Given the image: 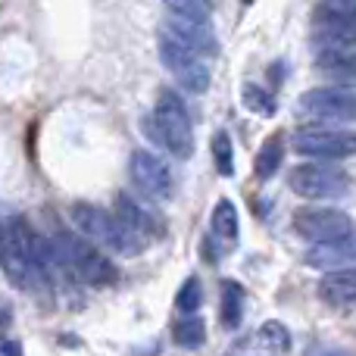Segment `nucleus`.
<instances>
[{"label":"nucleus","instance_id":"nucleus-12","mask_svg":"<svg viewBox=\"0 0 356 356\" xmlns=\"http://www.w3.org/2000/svg\"><path fill=\"white\" fill-rule=\"evenodd\" d=\"M116 219L122 222V228L131 234V238L138 241V244H147V241H156L163 234L160 222L150 216L147 207H141V203L135 200V197L129 194H119L116 197Z\"/></svg>","mask_w":356,"mask_h":356},{"label":"nucleus","instance_id":"nucleus-11","mask_svg":"<svg viewBox=\"0 0 356 356\" xmlns=\"http://www.w3.org/2000/svg\"><path fill=\"white\" fill-rule=\"evenodd\" d=\"M316 29H313V44L316 50H328V54H347L356 56V22L353 19H341L332 13H316Z\"/></svg>","mask_w":356,"mask_h":356},{"label":"nucleus","instance_id":"nucleus-23","mask_svg":"<svg viewBox=\"0 0 356 356\" xmlns=\"http://www.w3.org/2000/svg\"><path fill=\"white\" fill-rule=\"evenodd\" d=\"M200 307H203V284H200V278H188L175 294V309L191 319V313H197Z\"/></svg>","mask_w":356,"mask_h":356},{"label":"nucleus","instance_id":"nucleus-5","mask_svg":"<svg viewBox=\"0 0 356 356\" xmlns=\"http://www.w3.org/2000/svg\"><path fill=\"white\" fill-rule=\"evenodd\" d=\"M160 60L169 72L175 75V81L191 94H203L209 88V69L200 60V54L181 44L178 38H172L169 31L160 35Z\"/></svg>","mask_w":356,"mask_h":356},{"label":"nucleus","instance_id":"nucleus-26","mask_svg":"<svg viewBox=\"0 0 356 356\" xmlns=\"http://www.w3.org/2000/svg\"><path fill=\"white\" fill-rule=\"evenodd\" d=\"M322 13H332V16H341V19H353L356 22V0H334V3H325L319 6Z\"/></svg>","mask_w":356,"mask_h":356},{"label":"nucleus","instance_id":"nucleus-18","mask_svg":"<svg viewBox=\"0 0 356 356\" xmlns=\"http://www.w3.org/2000/svg\"><path fill=\"white\" fill-rule=\"evenodd\" d=\"M244 288L238 282H225L222 284V325L225 328H238L244 319Z\"/></svg>","mask_w":356,"mask_h":356},{"label":"nucleus","instance_id":"nucleus-8","mask_svg":"<svg viewBox=\"0 0 356 356\" xmlns=\"http://www.w3.org/2000/svg\"><path fill=\"white\" fill-rule=\"evenodd\" d=\"M297 110L316 122H356V94L344 88H313L300 97Z\"/></svg>","mask_w":356,"mask_h":356},{"label":"nucleus","instance_id":"nucleus-20","mask_svg":"<svg viewBox=\"0 0 356 356\" xmlns=\"http://www.w3.org/2000/svg\"><path fill=\"white\" fill-rule=\"evenodd\" d=\"M257 341H259V344H263L272 356H284V353L291 350V334H288V328H284L282 322H275V319H269V322H263V325H259Z\"/></svg>","mask_w":356,"mask_h":356},{"label":"nucleus","instance_id":"nucleus-1","mask_svg":"<svg viewBox=\"0 0 356 356\" xmlns=\"http://www.w3.org/2000/svg\"><path fill=\"white\" fill-rule=\"evenodd\" d=\"M147 135L154 138L160 147H166L172 156H178V160H191V156H194L191 116L175 91H160L154 116L147 119Z\"/></svg>","mask_w":356,"mask_h":356},{"label":"nucleus","instance_id":"nucleus-9","mask_svg":"<svg viewBox=\"0 0 356 356\" xmlns=\"http://www.w3.org/2000/svg\"><path fill=\"white\" fill-rule=\"evenodd\" d=\"M294 150L300 156L313 160H347L356 154V131H338V129H309L297 131Z\"/></svg>","mask_w":356,"mask_h":356},{"label":"nucleus","instance_id":"nucleus-6","mask_svg":"<svg viewBox=\"0 0 356 356\" xmlns=\"http://www.w3.org/2000/svg\"><path fill=\"white\" fill-rule=\"evenodd\" d=\"M288 181L291 191L307 197V200H334L350 188V175L338 166H328V163H303V166L291 169Z\"/></svg>","mask_w":356,"mask_h":356},{"label":"nucleus","instance_id":"nucleus-28","mask_svg":"<svg viewBox=\"0 0 356 356\" xmlns=\"http://www.w3.org/2000/svg\"><path fill=\"white\" fill-rule=\"evenodd\" d=\"M232 350H234V353H238V356H244L247 350H250V344H247V341H241V344H234V347H232ZM247 356H250V353H247Z\"/></svg>","mask_w":356,"mask_h":356},{"label":"nucleus","instance_id":"nucleus-25","mask_svg":"<svg viewBox=\"0 0 356 356\" xmlns=\"http://www.w3.org/2000/svg\"><path fill=\"white\" fill-rule=\"evenodd\" d=\"M169 16L178 19H209V6L197 3V0H175V3H166Z\"/></svg>","mask_w":356,"mask_h":356},{"label":"nucleus","instance_id":"nucleus-15","mask_svg":"<svg viewBox=\"0 0 356 356\" xmlns=\"http://www.w3.org/2000/svg\"><path fill=\"white\" fill-rule=\"evenodd\" d=\"M316 69H319L328 81H334L332 88H344V91L356 88V56L316 50Z\"/></svg>","mask_w":356,"mask_h":356},{"label":"nucleus","instance_id":"nucleus-22","mask_svg":"<svg viewBox=\"0 0 356 356\" xmlns=\"http://www.w3.org/2000/svg\"><path fill=\"white\" fill-rule=\"evenodd\" d=\"M241 100H244V106L250 113H257V116H275V110H278L275 97H272L269 91H263L259 85H244L241 88Z\"/></svg>","mask_w":356,"mask_h":356},{"label":"nucleus","instance_id":"nucleus-4","mask_svg":"<svg viewBox=\"0 0 356 356\" xmlns=\"http://www.w3.org/2000/svg\"><path fill=\"white\" fill-rule=\"evenodd\" d=\"M3 272L16 288H29L35 278H41L35 259V234L29 232L22 216L3 219Z\"/></svg>","mask_w":356,"mask_h":356},{"label":"nucleus","instance_id":"nucleus-2","mask_svg":"<svg viewBox=\"0 0 356 356\" xmlns=\"http://www.w3.org/2000/svg\"><path fill=\"white\" fill-rule=\"evenodd\" d=\"M54 247H56V263H60V269L69 272L72 278H79V282L94 284V288L119 282V269L97 247L85 244V241L72 238V234H60V238L54 241Z\"/></svg>","mask_w":356,"mask_h":356},{"label":"nucleus","instance_id":"nucleus-13","mask_svg":"<svg viewBox=\"0 0 356 356\" xmlns=\"http://www.w3.org/2000/svg\"><path fill=\"white\" fill-rule=\"evenodd\" d=\"M166 31L172 38H178L181 44H188L194 54H207V56L216 54V35H213L209 19H178V16H169V29Z\"/></svg>","mask_w":356,"mask_h":356},{"label":"nucleus","instance_id":"nucleus-19","mask_svg":"<svg viewBox=\"0 0 356 356\" xmlns=\"http://www.w3.org/2000/svg\"><path fill=\"white\" fill-rule=\"evenodd\" d=\"M282 160H284V147H282V138L275 135V138H269V141L259 147L257 160H253V172H257L259 181H269V178L278 172Z\"/></svg>","mask_w":356,"mask_h":356},{"label":"nucleus","instance_id":"nucleus-10","mask_svg":"<svg viewBox=\"0 0 356 356\" xmlns=\"http://www.w3.org/2000/svg\"><path fill=\"white\" fill-rule=\"evenodd\" d=\"M131 184L141 191L147 200H169L172 197V169L150 150L131 154Z\"/></svg>","mask_w":356,"mask_h":356},{"label":"nucleus","instance_id":"nucleus-27","mask_svg":"<svg viewBox=\"0 0 356 356\" xmlns=\"http://www.w3.org/2000/svg\"><path fill=\"white\" fill-rule=\"evenodd\" d=\"M3 356H22V347H19V341L6 338L3 341Z\"/></svg>","mask_w":356,"mask_h":356},{"label":"nucleus","instance_id":"nucleus-3","mask_svg":"<svg viewBox=\"0 0 356 356\" xmlns=\"http://www.w3.org/2000/svg\"><path fill=\"white\" fill-rule=\"evenodd\" d=\"M69 219L79 228L85 238H91L97 247L113 253H122V257H138L141 244L131 238L122 228V222L116 219V213H106V209L94 207V203H72L69 209Z\"/></svg>","mask_w":356,"mask_h":356},{"label":"nucleus","instance_id":"nucleus-24","mask_svg":"<svg viewBox=\"0 0 356 356\" xmlns=\"http://www.w3.org/2000/svg\"><path fill=\"white\" fill-rule=\"evenodd\" d=\"M172 341L178 347H200L207 341V328H203V319H181L172 328Z\"/></svg>","mask_w":356,"mask_h":356},{"label":"nucleus","instance_id":"nucleus-29","mask_svg":"<svg viewBox=\"0 0 356 356\" xmlns=\"http://www.w3.org/2000/svg\"><path fill=\"white\" fill-rule=\"evenodd\" d=\"M313 356H353V353H347V350H319Z\"/></svg>","mask_w":356,"mask_h":356},{"label":"nucleus","instance_id":"nucleus-21","mask_svg":"<svg viewBox=\"0 0 356 356\" xmlns=\"http://www.w3.org/2000/svg\"><path fill=\"white\" fill-rule=\"evenodd\" d=\"M213 163H216V172L222 178H232L234 175V150H232V135L228 131H216L213 135Z\"/></svg>","mask_w":356,"mask_h":356},{"label":"nucleus","instance_id":"nucleus-17","mask_svg":"<svg viewBox=\"0 0 356 356\" xmlns=\"http://www.w3.org/2000/svg\"><path fill=\"white\" fill-rule=\"evenodd\" d=\"M209 225H213V238L222 247H232L238 241V209H234V203L228 197L213 207V222Z\"/></svg>","mask_w":356,"mask_h":356},{"label":"nucleus","instance_id":"nucleus-7","mask_svg":"<svg viewBox=\"0 0 356 356\" xmlns=\"http://www.w3.org/2000/svg\"><path fill=\"white\" fill-rule=\"evenodd\" d=\"M294 228L300 238H307L313 247L332 244V241L350 238L353 234V219L341 209H325V207H309L294 213Z\"/></svg>","mask_w":356,"mask_h":356},{"label":"nucleus","instance_id":"nucleus-14","mask_svg":"<svg viewBox=\"0 0 356 356\" xmlns=\"http://www.w3.org/2000/svg\"><path fill=\"white\" fill-rule=\"evenodd\" d=\"M307 263L313 269H353L350 263H356V234L350 238H341V241H332V244H319L307 253Z\"/></svg>","mask_w":356,"mask_h":356},{"label":"nucleus","instance_id":"nucleus-16","mask_svg":"<svg viewBox=\"0 0 356 356\" xmlns=\"http://www.w3.org/2000/svg\"><path fill=\"white\" fill-rule=\"evenodd\" d=\"M319 297L328 307H350V303H356V269L328 272L319 282Z\"/></svg>","mask_w":356,"mask_h":356}]
</instances>
